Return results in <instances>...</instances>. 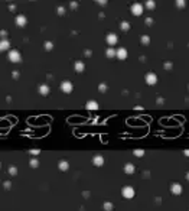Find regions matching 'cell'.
Returning <instances> with one entry per match:
<instances>
[{
    "instance_id": "cell-1",
    "label": "cell",
    "mask_w": 189,
    "mask_h": 211,
    "mask_svg": "<svg viewBox=\"0 0 189 211\" xmlns=\"http://www.w3.org/2000/svg\"><path fill=\"white\" fill-rule=\"evenodd\" d=\"M121 194H123L124 198H127V200H130V198H133L136 195V191L133 186H124L123 191H121Z\"/></svg>"
},
{
    "instance_id": "cell-2",
    "label": "cell",
    "mask_w": 189,
    "mask_h": 211,
    "mask_svg": "<svg viewBox=\"0 0 189 211\" xmlns=\"http://www.w3.org/2000/svg\"><path fill=\"white\" fill-rule=\"evenodd\" d=\"M132 13L134 15V16H140V15L143 13V4H140V3H134V4L132 6Z\"/></svg>"
},
{
    "instance_id": "cell-3",
    "label": "cell",
    "mask_w": 189,
    "mask_h": 211,
    "mask_svg": "<svg viewBox=\"0 0 189 211\" xmlns=\"http://www.w3.org/2000/svg\"><path fill=\"white\" fill-rule=\"evenodd\" d=\"M9 58H10L12 62H20V59H22L19 51H10V52H9Z\"/></svg>"
},
{
    "instance_id": "cell-4",
    "label": "cell",
    "mask_w": 189,
    "mask_h": 211,
    "mask_svg": "<svg viewBox=\"0 0 189 211\" xmlns=\"http://www.w3.org/2000/svg\"><path fill=\"white\" fill-rule=\"evenodd\" d=\"M170 191H172V194H175V195H181L182 191H183V188H182L181 184L175 182V184H172V186H170Z\"/></svg>"
},
{
    "instance_id": "cell-5",
    "label": "cell",
    "mask_w": 189,
    "mask_h": 211,
    "mask_svg": "<svg viewBox=\"0 0 189 211\" xmlns=\"http://www.w3.org/2000/svg\"><path fill=\"white\" fill-rule=\"evenodd\" d=\"M146 82H147L149 85H154V84L157 82L156 74H153V72H149V74L146 75Z\"/></svg>"
},
{
    "instance_id": "cell-6",
    "label": "cell",
    "mask_w": 189,
    "mask_h": 211,
    "mask_svg": "<svg viewBox=\"0 0 189 211\" xmlns=\"http://www.w3.org/2000/svg\"><path fill=\"white\" fill-rule=\"evenodd\" d=\"M61 90H62L64 93H71L72 91V84L69 81H64L62 84H61Z\"/></svg>"
},
{
    "instance_id": "cell-7",
    "label": "cell",
    "mask_w": 189,
    "mask_h": 211,
    "mask_svg": "<svg viewBox=\"0 0 189 211\" xmlns=\"http://www.w3.org/2000/svg\"><path fill=\"white\" fill-rule=\"evenodd\" d=\"M93 162H94L95 166H103V165H104V158H103L101 155H97V156H94Z\"/></svg>"
},
{
    "instance_id": "cell-8",
    "label": "cell",
    "mask_w": 189,
    "mask_h": 211,
    "mask_svg": "<svg viewBox=\"0 0 189 211\" xmlns=\"http://www.w3.org/2000/svg\"><path fill=\"white\" fill-rule=\"evenodd\" d=\"M134 171H136V168H134V165L133 163H126V166H124V172L126 174H134Z\"/></svg>"
},
{
    "instance_id": "cell-9",
    "label": "cell",
    "mask_w": 189,
    "mask_h": 211,
    "mask_svg": "<svg viewBox=\"0 0 189 211\" xmlns=\"http://www.w3.org/2000/svg\"><path fill=\"white\" fill-rule=\"evenodd\" d=\"M107 42L111 45V46H113V45H115V44H117V36H115L114 33H110V35H107Z\"/></svg>"
},
{
    "instance_id": "cell-10",
    "label": "cell",
    "mask_w": 189,
    "mask_h": 211,
    "mask_svg": "<svg viewBox=\"0 0 189 211\" xmlns=\"http://www.w3.org/2000/svg\"><path fill=\"white\" fill-rule=\"evenodd\" d=\"M117 57H118V59H126L127 58V49L120 48V49L117 51Z\"/></svg>"
},
{
    "instance_id": "cell-11",
    "label": "cell",
    "mask_w": 189,
    "mask_h": 211,
    "mask_svg": "<svg viewBox=\"0 0 189 211\" xmlns=\"http://www.w3.org/2000/svg\"><path fill=\"white\" fill-rule=\"evenodd\" d=\"M87 109H90V110H97V109H98V103H97V101H88V103H87Z\"/></svg>"
},
{
    "instance_id": "cell-12",
    "label": "cell",
    "mask_w": 189,
    "mask_h": 211,
    "mask_svg": "<svg viewBox=\"0 0 189 211\" xmlns=\"http://www.w3.org/2000/svg\"><path fill=\"white\" fill-rule=\"evenodd\" d=\"M16 23H17L19 26H25L26 17H25V16H17V17H16Z\"/></svg>"
},
{
    "instance_id": "cell-13",
    "label": "cell",
    "mask_w": 189,
    "mask_h": 211,
    "mask_svg": "<svg viewBox=\"0 0 189 211\" xmlns=\"http://www.w3.org/2000/svg\"><path fill=\"white\" fill-rule=\"evenodd\" d=\"M68 168H69V163H68L66 161H61V162H59V169H61V171H66Z\"/></svg>"
},
{
    "instance_id": "cell-14",
    "label": "cell",
    "mask_w": 189,
    "mask_h": 211,
    "mask_svg": "<svg viewBox=\"0 0 189 211\" xmlns=\"http://www.w3.org/2000/svg\"><path fill=\"white\" fill-rule=\"evenodd\" d=\"M39 93L46 96V94L49 93V87H48V85H41V87H39Z\"/></svg>"
},
{
    "instance_id": "cell-15",
    "label": "cell",
    "mask_w": 189,
    "mask_h": 211,
    "mask_svg": "<svg viewBox=\"0 0 189 211\" xmlns=\"http://www.w3.org/2000/svg\"><path fill=\"white\" fill-rule=\"evenodd\" d=\"M115 55H117V51H114L113 48H110V49L107 51V57L108 58H113V57H115Z\"/></svg>"
},
{
    "instance_id": "cell-16",
    "label": "cell",
    "mask_w": 189,
    "mask_h": 211,
    "mask_svg": "<svg viewBox=\"0 0 189 211\" xmlns=\"http://www.w3.org/2000/svg\"><path fill=\"white\" fill-rule=\"evenodd\" d=\"M75 69H77L78 72L84 71V64H82V62H77V64H75Z\"/></svg>"
},
{
    "instance_id": "cell-17",
    "label": "cell",
    "mask_w": 189,
    "mask_h": 211,
    "mask_svg": "<svg viewBox=\"0 0 189 211\" xmlns=\"http://www.w3.org/2000/svg\"><path fill=\"white\" fill-rule=\"evenodd\" d=\"M134 155H136L137 158H142L143 155H144V151H143V149H136V151H134Z\"/></svg>"
},
{
    "instance_id": "cell-18",
    "label": "cell",
    "mask_w": 189,
    "mask_h": 211,
    "mask_svg": "<svg viewBox=\"0 0 189 211\" xmlns=\"http://www.w3.org/2000/svg\"><path fill=\"white\" fill-rule=\"evenodd\" d=\"M0 46H2V51L7 49V48H9V42L7 41H2V42H0Z\"/></svg>"
},
{
    "instance_id": "cell-19",
    "label": "cell",
    "mask_w": 189,
    "mask_h": 211,
    "mask_svg": "<svg viewBox=\"0 0 189 211\" xmlns=\"http://www.w3.org/2000/svg\"><path fill=\"white\" fill-rule=\"evenodd\" d=\"M104 210H105V211H111V210H113V204L110 203V201H107V203L104 204Z\"/></svg>"
},
{
    "instance_id": "cell-20",
    "label": "cell",
    "mask_w": 189,
    "mask_h": 211,
    "mask_svg": "<svg viewBox=\"0 0 189 211\" xmlns=\"http://www.w3.org/2000/svg\"><path fill=\"white\" fill-rule=\"evenodd\" d=\"M146 7L147 9H154V2L153 0H149V2L146 3Z\"/></svg>"
},
{
    "instance_id": "cell-21",
    "label": "cell",
    "mask_w": 189,
    "mask_h": 211,
    "mask_svg": "<svg viewBox=\"0 0 189 211\" xmlns=\"http://www.w3.org/2000/svg\"><path fill=\"white\" fill-rule=\"evenodd\" d=\"M149 42H150V38H149V36H143V38H142V44L147 45Z\"/></svg>"
},
{
    "instance_id": "cell-22",
    "label": "cell",
    "mask_w": 189,
    "mask_h": 211,
    "mask_svg": "<svg viewBox=\"0 0 189 211\" xmlns=\"http://www.w3.org/2000/svg\"><path fill=\"white\" fill-rule=\"evenodd\" d=\"M129 27H130V25H129L127 22H123V23H121V29H123V30H129Z\"/></svg>"
},
{
    "instance_id": "cell-23",
    "label": "cell",
    "mask_w": 189,
    "mask_h": 211,
    "mask_svg": "<svg viewBox=\"0 0 189 211\" xmlns=\"http://www.w3.org/2000/svg\"><path fill=\"white\" fill-rule=\"evenodd\" d=\"M30 165H32V168H36V166H38V161H36V159L30 161Z\"/></svg>"
},
{
    "instance_id": "cell-24",
    "label": "cell",
    "mask_w": 189,
    "mask_h": 211,
    "mask_svg": "<svg viewBox=\"0 0 189 211\" xmlns=\"http://www.w3.org/2000/svg\"><path fill=\"white\" fill-rule=\"evenodd\" d=\"M178 6H179V7H183V6H185V2H178Z\"/></svg>"
},
{
    "instance_id": "cell-25",
    "label": "cell",
    "mask_w": 189,
    "mask_h": 211,
    "mask_svg": "<svg viewBox=\"0 0 189 211\" xmlns=\"http://www.w3.org/2000/svg\"><path fill=\"white\" fill-rule=\"evenodd\" d=\"M183 153H185V155H186V156L189 158V149H185V151H183Z\"/></svg>"
},
{
    "instance_id": "cell-26",
    "label": "cell",
    "mask_w": 189,
    "mask_h": 211,
    "mask_svg": "<svg viewBox=\"0 0 189 211\" xmlns=\"http://www.w3.org/2000/svg\"><path fill=\"white\" fill-rule=\"evenodd\" d=\"M10 172L12 174H16V168H10Z\"/></svg>"
},
{
    "instance_id": "cell-27",
    "label": "cell",
    "mask_w": 189,
    "mask_h": 211,
    "mask_svg": "<svg viewBox=\"0 0 189 211\" xmlns=\"http://www.w3.org/2000/svg\"><path fill=\"white\" fill-rule=\"evenodd\" d=\"M186 179H188V181H189V172L186 174Z\"/></svg>"
}]
</instances>
